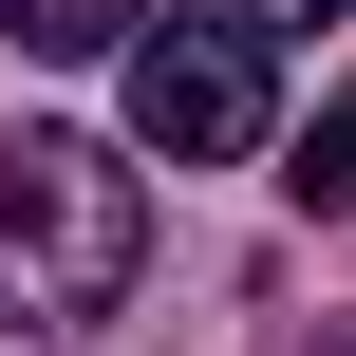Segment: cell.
<instances>
[{
	"mask_svg": "<svg viewBox=\"0 0 356 356\" xmlns=\"http://www.w3.org/2000/svg\"><path fill=\"white\" fill-rule=\"evenodd\" d=\"M131 263H150V188L94 131H0V300L56 319V338H94L131 300Z\"/></svg>",
	"mask_w": 356,
	"mask_h": 356,
	"instance_id": "cell-1",
	"label": "cell"
},
{
	"mask_svg": "<svg viewBox=\"0 0 356 356\" xmlns=\"http://www.w3.org/2000/svg\"><path fill=\"white\" fill-rule=\"evenodd\" d=\"M131 150H169V169H244V150H263V38H244V19H169V38H131Z\"/></svg>",
	"mask_w": 356,
	"mask_h": 356,
	"instance_id": "cell-2",
	"label": "cell"
},
{
	"mask_svg": "<svg viewBox=\"0 0 356 356\" xmlns=\"http://www.w3.org/2000/svg\"><path fill=\"white\" fill-rule=\"evenodd\" d=\"M131 19H150V0H0V38H19V56H113Z\"/></svg>",
	"mask_w": 356,
	"mask_h": 356,
	"instance_id": "cell-3",
	"label": "cell"
},
{
	"mask_svg": "<svg viewBox=\"0 0 356 356\" xmlns=\"http://www.w3.org/2000/svg\"><path fill=\"white\" fill-rule=\"evenodd\" d=\"M300 207L356 225V94H319V131H300Z\"/></svg>",
	"mask_w": 356,
	"mask_h": 356,
	"instance_id": "cell-4",
	"label": "cell"
},
{
	"mask_svg": "<svg viewBox=\"0 0 356 356\" xmlns=\"http://www.w3.org/2000/svg\"><path fill=\"white\" fill-rule=\"evenodd\" d=\"M356 0H244V38H338Z\"/></svg>",
	"mask_w": 356,
	"mask_h": 356,
	"instance_id": "cell-5",
	"label": "cell"
}]
</instances>
